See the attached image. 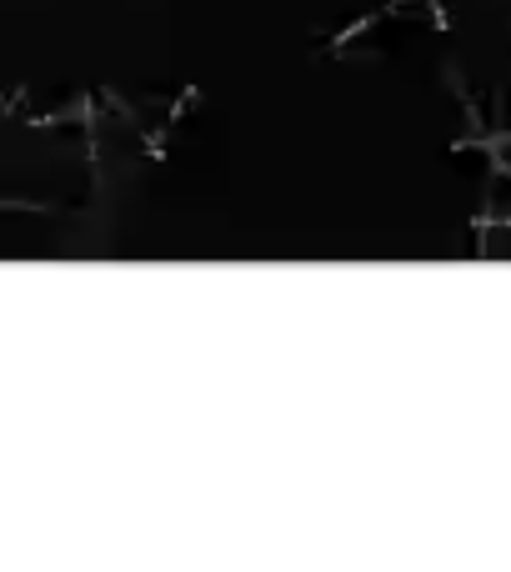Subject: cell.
<instances>
[{
  "label": "cell",
  "mask_w": 511,
  "mask_h": 572,
  "mask_svg": "<svg viewBox=\"0 0 511 572\" xmlns=\"http://www.w3.org/2000/svg\"><path fill=\"white\" fill-rule=\"evenodd\" d=\"M191 106H201V86H181V96L171 101L166 121H161L156 131H146V156H151V161H166V146H171L176 126H181V121L191 116Z\"/></svg>",
  "instance_id": "cell-1"
},
{
  "label": "cell",
  "mask_w": 511,
  "mask_h": 572,
  "mask_svg": "<svg viewBox=\"0 0 511 572\" xmlns=\"http://www.w3.org/2000/svg\"><path fill=\"white\" fill-rule=\"evenodd\" d=\"M96 96H101V106H106V111H116V116H121V121H131V126H136V131H141V116H136V111H131V101H126V96H121V91H111V86H101V91H96Z\"/></svg>",
  "instance_id": "cell-3"
},
{
  "label": "cell",
  "mask_w": 511,
  "mask_h": 572,
  "mask_svg": "<svg viewBox=\"0 0 511 572\" xmlns=\"http://www.w3.org/2000/svg\"><path fill=\"white\" fill-rule=\"evenodd\" d=\"M406 6H411V0H386V6H381V11H366L361 21H351V26H346L341 36H331V41H326V56H336V51H346L351 41H361V36H366V31H376L381 21H391V16H406Z\"/></svg>",
  "instance_id": "cell-2"
}]
</instances>
